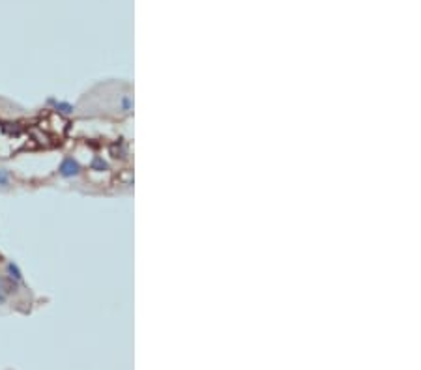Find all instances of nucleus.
Instances as JSON below:
<instances>
[{"mask_svg": "<svg viewBox=\"0 0 421 370\" xmlns=\"http://www.w3.org/2000/svg\"><path fill=\"white\" fill-rule=\"evenodd\" d=\"M8 275L11 278H15V280H21V271L17 270V266L13 262L8 264Z\"/></svg>", "mask_w": 421, "mask_h": 370, "instance_id": "2", "label": "nucleus"}, {"mask_svg": "<svg viewBox=\"0 0 421 370\" xmlns=\"http://www.w3.org/2000/svg\"><path fill=\"white\" fill-rule=\"evenodd\" d=\"M77 172H79V165H77V161H73L71 157H66L60 167V174L69 178V176H75Z\"/></svg>", "mask_w": 421, "mask_h": 370, "instance_id": "1", "label": "nucleus"}, {"mask_svg": "<svg viewBox=\"0 0 421 370\" xmlns=\"http://www.w3.org/2000/svg\"><path fill=\"white\" fill-rule=\"evenodd\" d=\"M4 301H6V297H4V293H2V290H0V305H2Z\"/></svg>", "mask_w": 421, "mask_h": 370, "instance_id": "4", "label": "nucleus"}, {"mask_svg": "<svg viewBox=\"0 0 421 370\" xmlns=\"http://www.w3.org/2000/svg\"><path fill=\"white\" fill-rule=\"evenodd\" d=\"M9 184V174L6 169H0V187H6Z\"/></svg>", "mask_w": 421, "mask_h": 370, "instance_id": "3", "label": "nucleus"}]
</instances>
